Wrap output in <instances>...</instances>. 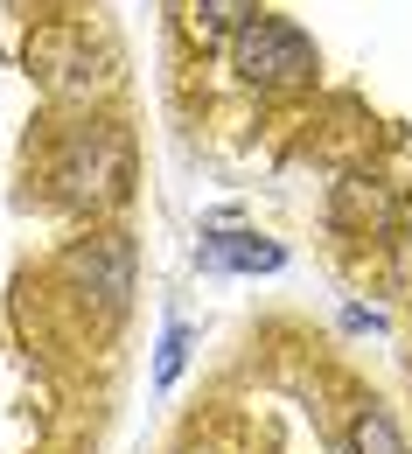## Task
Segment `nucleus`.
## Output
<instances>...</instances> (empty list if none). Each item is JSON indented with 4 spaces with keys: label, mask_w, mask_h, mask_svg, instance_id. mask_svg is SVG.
Instances as JSON below:
<instances>
[{
    "label": "nucleus",
    "mask_w": 412,
    "mask_h": 454,
    "mask_svg": "<svg viewBox=\"0 0 412 454\" xmlns=\"http://www.w3.org/2000/svg\"><path fill=\"white\" fill-rule=\"evenodd\" d=\"M350 448L356 454H406V441H399V427H392V412L385 405H363L350 427Z\"/></svg>",
    "instance_id": "nucleus-6"
},
{
    "label": "nucleus",
    "mask_w": 412,
    "mask_h": 454,
    "mask_svg": "<svg viewBox=\"0 0 412 454\" xmlns=\"http://www.w3.org/2000/svg\"><path fill=\"white\" fill-rule=\"evenodd\" d=\"M287 252L280 245H266V238H252V231H217V238H203V266H231V273H273Z\"/></svg>",
    "instance_id": "nucleus-5"
},
{
    "label": "nucleus",
    "mask_w": 412,
    "mask_h": 454,
    "mask_svg": "<svg viewBox=\"0 0 412 454\" xmlns=\"http://www.w3.org/2000/svg\"><path fill=\"white\" fill-rule=\"evenodd\" d=\"M126 168H133L126 133H119V126H84L57 161V189H63V203H84V210H91V203L126 196Z\"/></svg>",
    "instance_id": "nucleus-2"
},
{
    "label": "nucleus",
    "mask_w": 412,
    "mask_h": 454,
    "mask_svg": "<svg viewBox=\"0 0 412 454\" xmlns=\"http://www.w3.org/2000/svg\"><path fill=\"white\" fill-rule=\"evenodd\" d=\"M182 349H189V329H168V336H161V364H154V385H175V371H182Z\"/></svg>",
    "instance_id": "nucleus-7"
},
{
    "label": "nucleus",
    "mask_w": 412,
    "mask_h": 454,
    "mask_svg": "<svg viewBox=\"0 0 412 454\" xmlns=\"http://www.w3.org/2000/svg\"><path fill=\"white\" fill-rule=\"evenodd\" d=\"M70 280L84 286V294H98V301L119 315L126 294H133V245H126L119 231L91 238V245H77V252H70Z\"/></svg>",
    "instance_id": "nucleus-3"
},
{
    "label": "nucleus",
    "mask_w": 412,
    "mask_h": 454,
    "mask_svg": "<svg viewBox=\"0 0 412 454\" xmlns=\"http://www.w3.org/2000/svg\"><path fill=\"white\" fill-rule=\"evenodd\" d=\"M182 21L196 43H237V28L259 21V0H182Z\"/></svg>",
    "instance_id": "nucleus-4"
},
{
    "label": "nucleus",
    "mask_w": 412,
    "mask_h": 454,
    "mask_svg": "<svg viewBox=\"0 0 412 454\" xmlns=\"http://www.w3.org/2000/svg\"><path fill=\"white\" fill-rule=\"evenodd\" d=\"M231 70L245 77V84H259V91H300V84L315 77V43L300 35L294 21H280V14H259L252 28H237Z\"/></svg>",
    "instance_id": "nucleus-1"
}]
</instances>
